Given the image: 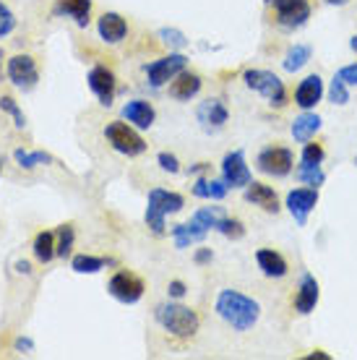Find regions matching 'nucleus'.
<instances>
[{
  "instance_id": "nucleus-28",
  "label": "nucleus",
  "mask_w": 357,
  "mask_h": 360,
  "mask_svg": "<svg viewBox=\"0 0 357 360\" xmlns=\"http://www.w3.org/2000/svg\"><path fill=\"white\" fill-rule=\"evenodd\" d=\"M110 262H105V259H97V256H86V253H81V256H73V271L76 274H97V271H102L105 266H108Z\"/></svg>"
},
{
  "instance_id": "nucleus-8",
  "label": "nucleus",
  "mask_w": 357,
  "mask_h": 360,
  "mask_svg": "<svg viewBox=\"0 0 357 360\" xmlns=\"http://www.w3.org/2000/svg\"><path fill=\"white\" fill-rule=\"evenodd\" d=\"M143 279L136 277V274H131V271H117V274H112V279L108 282V292L115 300H120V303H125V306H134V303H138L143 297Z\"/></svg>"
},
{
  "instance_id": "nucleus-47",
  "label": "nucleus",
  "mask_w": 357,
  "mask_h": 360,
  "mask_svg": "<svg viewBox=\"0 0 357 360\" xmlns=\"http://www.w3.org/2000/svg\"><path fill=\"white\" fill-rule=\"evenodd\" d=\"M0 172H3V162H0Z\"/></svg>"
},
{
  "instance_id": "nucleus-32",
  "label": "nucleus",
  "mask_w": 357,
  "mask_h": 360,
  "mask_svg": "<svg viewBox=\"0 0 357 360\" xmlns=\"http://www.w3.org/2000/svg\"><path fill=\"white\" fill-rule=\"evenodd\" d=\"M216 233H222L224 238H233V240H240L242 235H245V227H242L240 219H230V217H222L214 227Z\"/></svg>"
},
{
  "instance_id": "nucleus-43",
  "label": "nucleus",
  "mask_w": 357,
  "mask_h": 360,
  "mask_svg": "<svg viewBox=\"0 0 357 360\" xmlns=\"http://www.w3.org/2000/svg\"><path fill=\"white\" fill-rule=\"evenodd\" d=\"M16 271H18V274H32V264H29V262H18L16 264Z\"/></svg>"
},
{
  "instance_id": "nucleus-5",
  "label": "nucleus",
  "mask_w": 357,
  "mask_h": 360,
  "mask_svg": "<svg viewBox=\"0 0 357 360\" xmlns=\"http://www.w3.org/2000/svg\"><path fill=\"white\" fill-rule=\"evenodd\" d=\"M242 79H245V86H248V89L259 91L261 97L268 99V105L282 108V105L287 102L285 84H282V79H279L277 73L261 71V68H250V71L242 73Z\"/></svg>"
},
{
  "instance_id": "nucleus-22",
  "label": "nucleus",
  "mask_w": 357,
  "mask_h": 360,
  "mask_svg": "<svg viewBox=\"0 0 357 360\" xmlns=\"http://www.w3.org/2000/svg\"><path fill=\"white\" fill-rule=\"evenodd\" d=\"M55 16H68L73 18L81 29L89 27V13H91V0H58L53 8Z\"/></svg>"
},
{
  "instance_id": "nucleus-38",
  "label": "nucleus",
  "mask_w": 357,
  "mask_h": 360,
  "mask_svg": "<svg viewBox=\"0 0 357 360\" xmlns=\"http://www.w3.org/2000/svg\"><path fill=\"white\" fill-rule=\"evenodd\" d=\"M157 162H160V167L164 172H180V162H178V157L175 154H170V152H160V157H157Z\"/></svg>"
},
{
  "instance_id": "nucleus-20",
  "label": "nucleus",
  "mask_w": 357,
  "mask_h": 360,
  "mask_svg": "<svg viewBox=\"0 0 357 360\" xmlns=\"http://www.w3.org/2000/svg\"><path fill=\"white\" fill-rule=\"evenodd\" d=\"M201 76L198 73H190V71H180L175 79L170 82V97L180 99V102H188V99H193L201 91Z\"/></svg>"
},
{
  "instance_id": "nucleus-27",
  "label": "nucleus",
  "mask_w": 357,
  "mask_h": 360,
  "mask_svg": "<svg viewBox=\"0 0 357 360\" xmlns=\"http://www.w3.org/2000/svg\"><path fill=\"white\" fill-rule=\"evenodd\" d=\"M34 256H37V262H42V264H50L58 256L55 253V233H39L34 238Z\"/></svg>"
},
{
  "instance_id": "nucleus-23",
  "label": "nucleus",
  "mask_w": 357,
  "mask_h": 360,
  "mask_svg": "<svg viewBox=\"0 0 357 360\" xmlns=\"http://www.w3.org/2000/svg\"><path fill=\"white\" fill-rule=\"evenodd\" d=\"M256 262H259V269L271 279H282L287 271H290L287 262L282 259V253L271 251V248H261V251L256 253Z\"/></svg>"
},
{
  "instance_id": "nucleus-15",
  "label": "nucleus",
  "mask_w": 357,
  "mask_h": 360,
  "mask_svg": "<svg viewBox=\"0 0 357 360\" xmlns=\"http://www.w3.org/2000/svg\"><path fill=\"white\" fill-rule=\"evenodd\" d=\"M86 82H89V89L97 94L99 105L110 108L112 99H115V73L110 71V68H105V65H94Z\"/></svg>"
},
{
  "instance_id": "nucleus-25",
  "label": "nucleus",
  "mask_w": 357,
  "mask_h": 360,
  "mask_svg": "<svg viewBox=\"0 0 357 360\" xmlns=\"http://www.w3.org/2000/svg\"><path fill=\"white\" fill-rule=\"evenodd\" d=\"M227 191L230 186L224 183V180H206V178H198L193 183V196L198 198H209V201H222L227 196Z\"/></svg>"
},
{
  "instance_id": "nucleus-34",
  "label": "nucleus",
  "mask_w": 357,
  "mask_h": 360,
  "mask_svg": "<svg viewBox=\"0 0 357 360\" xmlns=\"http://www.w3.org/2000/svg\"><path fill=\"white\" fill-rule=\"evenodd\" d=\"M160 37H162V42L170 47V50H183V47L188 45V37L180 32V29H160Z\"/></svg>"
},
{
  "instance_id": "nucleus-16",
  "label": "nucleus",
  "mask_w": 357,
  "mask_h": 360,
  "mask_svg": "<svg viewBox=\"0 0 357 360\" xmlns=\"http://www.w3.org/2000/svg\"><path fill=\"white\" fill-rule=\"evenodd\" d=\"M245 201L253 204V207H261L268 214H277L279 212L277 191L271 188V186H264V183H253L250 180L248 186H245Z\"/></svg>"
},
{
  "instance_id": "nucleus-30",
  "label": "nucleus",
  "mask_w": 357,
  "mask_h": 360,
  "mask_svg": "<svg viewBox=\"0 0 357 360\" xmlns=\"http://www.w3.org/2000/svg\"><path fill=\"white\" fill-rule=\"evenodd\" d=\"M13 160H16L24 170H32V167H37V165H50L53 162V157L45 152H24V149H16L13 152Z\"/></svg>"
},
{
  "instance_id": "nucleus-37",
  "label": "nucleus",
  "mask_w": 357,
  "mask_h": 360,
  "mask_svg": "<svg viewBox=\"0 0 357 360\" xmlns=\"http://www.w3.org/2000/svg\"><path fill=\"white\" fill-rule=\"evenodd\" d=\"M326 152H323L321 144H305L303 146V162H311V165H321Z\"/></svg>"
},
{
  "instance_id": "nucleus-41",
  "label": "nucleus",
  "mask_w": 357,
  "mask_h": 360,
  "mask_svg": "<svg viewBox=\"0 0 357 360\" xmlns=\"http://www.w3.org/2000/svg\"><path fill=\"white\" fill-rule=\"evenodd\" d=\"M13 347H16V352H32L34 350V342L29 337H18L16 342H13Z\"/></svg>"
},
{
  "instance_id": "nucleus-44",
  "label": "nucleus",
  "mask_w": 357,
  "mask_h": 360,
  "mask_svg": "<svg viewBox=\"0 0 357 360\" xmlns=\"http://www.w3.org/2000/svg\"><path fill=\"white\" fill-rule=\"evenodd\" d=\"M308 360H329V355H323V352H316V355H308Z\"/></svg>"
},
{
  "instance_id": "nucleus-26",
  "label": "nucleus",
  "mask_w": 357,
  "mask_h": 360,
  "mask_svg": "<svg viewBox=\"0 0 357 360\" xmlns=\"http://www.w3.org/2000/svg\"><path fill=\"white\" fill-rule=\"evenodd\" d=\"M311 47L308 45H292L290 50H287V55H285V60H282V65H285V71H290V73H295V71H300L308 60H311Z\"/></svg>"
},
{
  "instance_id": "nucleus-40",
  "label": "nucleus",
  "mask_w": 357,
  "mask_h": 360,
  "mask_svg": "<svg viewBox=\"0 0 357 360\" xmlns=\"http://www.w3.org/2000/svg\"><path fill=\"white\" fill-rule=\"evenodd\" d=\"M188 288H186V282H180V279H172L170 285H167V295L172 297V300H180V297L186 295Z\"/></svg>"
},
{
  "instance_id": "nucleus-31",
  "label": "nucleus",
  "mask_w": 357,
  "mask_h": 360,
  "mask_svg": "<svg viewBox=\"0 0 357 360\" xmlns=\"http://www.w3.org/2000/svg\"><path fill=\"white\" fill-rule=\"evenodd\" d=\"M73 240H76V233H73L71 225H63L58 230V243H55V253L65 259V256H71V248H73Z\"/></svg>"
},
{
  "instance_id": "nucleus-2",
  "label": "nucleus",
  "mask_w": 357,
  "mask_h": 360,
  "mask_svg": "<svg viewBox=\"0 0 357 360\" xmlns=\"http://www.w3.org/2000/svg\"><path fill=\"white\" fill-rule=\"evenodd\" d=\"M222 219V207H204L198 209L196 214L190 217V222L172 227V238H175V248H188L193 243H201L206 235L216 227V222Z\"/></svg>"
},
{
  "instance_id": "nucleus-6",
  "label": "nucleus",
  "mask_w": 357,
  "mask_h": 360,
  "mask_svg": "<svg viewBox=\"0 0 357 360\" xmlns=\"http://www.w3.org/2000/svg\"><path fill=\"white\" fill-rule=\"evenodd\" d=\"M105 139H108V144L115 149V152L125 154V157H138V154L146 152V141H143L141 136L136 134L134 128L128 126V123H108L105 128Z\"/></svg>"
},
{
  "instance_id": "nucleus-12",
  "label": "nucleus",
  "mask_w": 357,
  "mask_h": 360,
  "mask_svg": "<svg viewBox=\"0 0 357 360\" xmlns=\"http://www.w3.org/2000/svg\"><path fill=\"white\" fill-rule=\"evenodd\" d=\"M222 180L230 188H245L250 183V167L245 165V154L238 152L224 154L222 160Z\"/></svg>"
},
{
  "instance_id": "nucleus-24",
  "label": "nucleus",
  "mask_w": 357,
  "mask_h": 360,
  "mask_svg": "<svg viewBox=\"0 0 357 360\" xmlns=\"http://www.w3.org/2000/svg\"><path fill=\"white\" fill-rule=\"evenodd\" d=\"M321 128V115H316L311 110H305L303 115H297L292 120V139L295 141H311L313 136Z\"/></svg>"
},
{
  "instance_id": "nucleus-21",
  "label": "nucleus",
  "mask_w": 357,
  "mask_h": 360,
  "mask_svg": "<svg viewBox=\"0 0 357 360\" xmlns=\"http://www.w3.org/2000/svg\"><path fill=\"white\" fill-rule=\"evenodd\" d=\"M123 117L128 120V123H134L136 128L146 131V128L154 126L157 112H154V108L149 105V102H143V99H131V102L123 108Z\"/></svg>"
},
{
  "instance_id": "nucleus-19",
  "label": "nucleus",
  "mask_w": 357,
  "mask_h": 360,
  "mask_svg": "<svg viewBox=\"0 0 357 360\" xmlns=\"http://www.w3.org/2000/svg\"><path fill=\"white\" fill-rule=\"evenodd\" d=\"M323 97V82L318 73H311V76H305L300 86L295 89V102L300 105L303 110H311L316 108Z\"/></svg>"
},
{
  "instance_id": "nucleus-4",
  "label": "nucleus",
  "mask_w": 357,
  "mask_h": 360,
  "mask_svg": "<svg viewBox=\"0 0 357 360\" xmlns=\"http://www.w3.org/2000/svg\"><path fill=\"white\" fill-rule=\"evenodd\" d=\"M186 207V198L175 193V191L154 188L149 191V201H146V225L152 227L154 235H164V217L178 214Z\"/></svg>"
},
{
  "instance_id": "nucleus-45",
  "label": "nucleus",
  "mask_w": 357,
  "mask_h": 360,
  "mask_svg": "<svg viewBox=\"0 0 357 360\" xmlns=\"http://www.w3.org/2000/svg\"><path fill=\"white\" fill-rule=\"evenodd\" d=\"M326 3H331V6H342V3H347V0H326Z\"/></svg>"
},
{
  "instance_id": "nucleus-17",
  "label": "nucleus",
  "mask_w": 357,
  "mask_h": 360,
  "mask_svg": "<svg viewBox=\"0 0 357 360\" xmlns=\"http://www.w3.org/2000/svg\"><path fill=\"white\" fill-rule=\"evenodd\" d=\"M318 295H321V290H318V282L313 274H303L300 279V288H297V295H295V311L300 316H308L311 311H316L318 306Z\"/></svg>"
},
{
  "instance_id": "nucleus-46",
  "label": "nucleus",
  "mask_w": 357,
  "mask_h": 360,
  "mask_svg": "<svg viewBox=\"0 0 357 360\" xmlns=\"http://www.w3.org/2000/svg\"><path fill=\"white\" fill-rule=\"evenodd\" d=\"M349 47H352V50L357 53V37H352V42H349Z\"/></svg>"
},
{
  "instance_id": "nucleus-48",
  "label": "nucleus",
  "mask_w": 357,
  "mask_h": 360,
  "mask_svg": "<svg viewBox=\"0 0 357 360\" xmlns=\"http://www.w3.org/2000/svg\"><path fill=\"white\" fill-rule=\"evenodd\" d=\"M0 58H3V53H0Z\"/></svg>"
},
{
  "instance_id": "nucleus-35",
  "label": "nucleus",
  "mask_w": 357,
  "mask_h": 360,
  "mask_svg": "<svg viewBox=\"0 0 357 360\" xmlns=\"http://www.w3.org/2000/svg\"><path fill=\"white\" fill-rule=\"evenodd\" d=\"M329 99L334 105H347L349 102V91H347V84L342 82L339 76H334V82L329 86Z\"/></svg>"
},
{
  "instance_id": "nucleus-11",
  "label": "nucleus",
  "mask_w": 357,
  "mask_h": 360,
  "mask_svg": "<svg viewBox=\"0 0 357 360\" xmlns=\"http://www.w3.org/2000/svg\"><path fill=\"white\" fill-rule=\"evenodd\" d=\"M271 6L277 11L279 27L285 29H300L311 18V6L308 0H271Z\"/></svg>"
},
{
  "instance_id": "nucleus-9",
  "label": "nucleus",
  "mask_w": 357,
  "mask_h": 360,
  "mask_svg": "<svg viewBox=\"0 0 357 360\" xmlns=\"http://www.w3.org/2000/svg\"><path fill=\"white\" fill-rule=\"evenodd\" d=\"M292 165H295V157L287 146H266L259 154V170L271 178H287L292 172Z\"/></svg>"
},
{
  "instance_id": "nucleus-29",
  "label": "nucleus",
  "mask_w": 357,
  "mask_h": 360,
  "mask_svg": "<svg viewBox=\"0 0 357 360\" xmlns=\"http://www.w3.org/2000/svg\"><path fill=\"white\" fill-rule=\"evenodd\" d=\"M295 175H297V180H303V183H308V186H313V188L323 186V180H326V172L321 170V165H311V162L300 165Z\"/></svg>"
},
{
  "instance_id": "nucleus-39",
  "label": "nucleus",
  "mask_w": 357,
  "mask_h": 360,
  "mask_svg": "<svg viewBox=\"0 0 357 360\" xmlns=\"http://www.w3.org/2000/svg\"><path fill=\"white\" fill-rule=\"evenodd\" d=\"M337 76H339V79H342L344 84H352V86H357V63L339 68V73H337Z\"/></svg>"
},
{
  "instance_id": "nucleus-14",
  "label": "nucleus",
  "mask_w": 357,
  "mask_h": 360,
  "mask_svg": "<svg viewBox=\"0 0 357 360\" xmlns=\"http://www.w3.org/2000/svg\"><path fill=\"white\" fill-rule=\"evenodd\" d=\"M318 204V188H295L287 193V209L295 217L297 225H305L311 212Z\"/></svg>"
},
{
  "instance_id": "nucleus-36",
  "label": "nucleus",
  "mask_w": 357,
  "mask_h": 360,
  "mask_svg": "<svg viewBox=\"0 0 357 360\" xmlns=\"http://www.w3.org/2000/svg\"><path fill=\"white\" fill-rule=\"evenodd\" d=\"M13 29H16V16H13L8 6L0 0V39H3V37H8Z\"/></svg>"
},
{
  "instance_id": "nucleus-7",
  "label": "nucleus",
  "mask_w": 357,
  "mask_h": 360,
  "mask_svg": "<svg viewBox=\"0 0 357 360\" xmlns=\"http://www.w3.org/2000/svg\"><path fill=\"white\" fill-rule=\"evenodd\" d=\"M188 65V58L183 53H170L164 55V58H160V60H154V63H149L143 71H146V79H149V84L152 86H167V84L178 76L180 71H186Z\"/></svg>"
},
{
  "instance_id": "nucleus-10",
  "label": "nucleus",
  "mask_w": 357,
  "mask_h": 360,
  "mask_svg": "<svg viewBox=\"0 0 357 360\" xmlns=\"http://www.w3.org/2000/svg\"><path fill=\"white\" fill-rule=\"evenodd\" d=\"M8 82L21 91L34 89L39 82V71L32 55H16L8 60Z\"/></svg>"
},
{
  "instance_id": "nucleus-1",
  "label": "nucleus",
  "mask_w": 357,
  "mask_h": 360,
  "mask_svg": "<svg viewBox=\"0 0 357 360\" xmlns=\"http://www.w3.org/2000/svg\"><path fill=\"white\" fill-rule=\"evenodd\" d=\"M216 314L227 326H233L235 332H248L259 324L261 306L253 297L242 295L238 290H222L216 297Z\"/></svg>"
},
{
  "instance_id": "nucleus-42",
  "label": "nucleus",
  "mask_w": 357,
  "mask_h": 360,
  "mask_svg": "<svg viewBox=\"0 0 357 360\" xmlns=\"http://www.w3.org/2000/svg\"><path fill=\"white\" fill-rule=\"evenodd\" d=\"M212 259H214L212 248H201V251H196V264H209Z\"/></svg>"
},
{
  "instance_id": "nucleus-18",
  "label": "nucleus",
  "mask_w": 357,
  "mask_h": 360,
  "mask_svg": "<svg viewBox=\"0 0 357 360\" xmlns=\"http://www.w3.org/2000/svg\"><path fill=\"white\" fill-rule=\"evenodd\" d=\"M97 32L108 45H117L128 34V24H125V18L120 13H102L97 21Z\"/></svg>"
},
{
  "instance_id": "nucleus-33",
  "label": "nucleus",
  "mask_w": 357,
  "mask_h": 360,
  "mask_svg": "<svg viewBox=\"0 0 357 360\" xmlns=\"http://www.w3.org/2000/svg\"><path fill=\"white\" fill-rule=\"evenodd\" d=\"M0 110H3V112H8V115L13 117V126H16L18 131H24V128H27V117H24V112H21V108L16 105V99L13 97H0Z\"/></svg>"
},
{
  "instance_id": "nucleus-3",
  "label": "nucleus",
  "mask_w": 357,
  "mask_h": 360,
  "mask_svg": "<svg viewBox=\"0 0 357 360\" xmlns=\"http://www.w3.org/2000/svg\"><path fill=\"white\" fill-rule=\"evenodd\" d=\"M154 319L160 321V326L164 332L175 334L180 340L193 337L198 332V326H201L196 311L188 306H180V303H162V306H157Z\"/></svg>"
},
{
  "instance_id": "nucleus-13",
  "label": "nucleus",
  "mask_w": 357,
  "mask_h": 360,
  "mask_svg": "<svg viewBox=\"0 0 357 360\" xmlns=\"http://www.w3.org/2000/svg\"><path fill=\"white\" fill-rule=\"evenodd\" d=\"M196 117H198V123H201V128L212 134V131H219V128H224V123L230 120V110L224 108L222 99L209 97V99H204V102L198 105Z\"/></svg>"
}]
</instances>
